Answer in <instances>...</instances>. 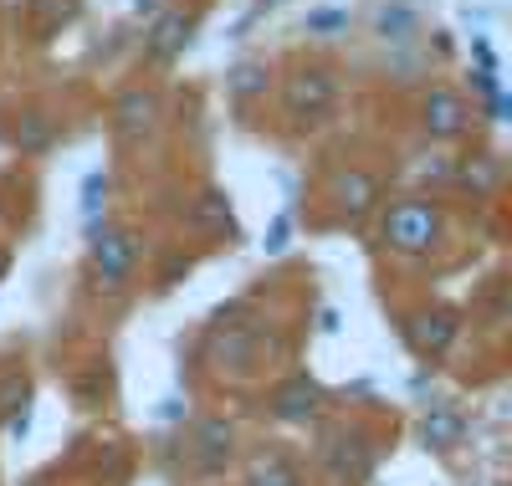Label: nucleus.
I'll use <instances>...</instances> for the list:
<instances>
[{
    "mask_svg": "<svg viewBox=\"0 0 512 486\" xmlns=\"http://www.w3.org/2000/svg\"><path fill=\"white\" fill-rule=\"evenodd\" d=\"M287 226H292V220L277 215V226H272V236H267V251H282V246H287Z\"/></svg>",
    "mask_w": 512,
    "mask_h": 486,
    "instance_id": "aec40b11",
    "label": "nucleus"
},
{
    "mask_svg": "<svg viewBox=\"0 0 512 486\" xmlns=\"http://www.w3.org/2000/svg\"><path fill=\"white\" fill-rule=\"evenodd\" d=\"M262 6H282V0H262Z\"/></svg>",
    "mask_w": 512,
    "mask_h": 486,
    "instance_id": "4be33fe9",
    "label": "nucleus"
},
{
    "mask_svg": "<svg viewBox=\"0 0 512 486\" xmlns=\"http://www.w3.org/2000/svg\"><path fill=\"white\" fill-rule=\"evenodd\" d=\"M190 31H195V21H190L185 11H164V16L154 21L149 41H144L149 62H175V57L190 47Z\"/></svg>",
    "mask_w": 512,
    "mask_h": 486,
    "instance_id": "20e7f679",
    "label": "nucleus"
},
{
    "mask_svg": "<svg viewBox=\"0 0 512 486\" xmlns=\"http://www.w3.org/2000/svg\"><path fill=\"white\" fill-rule=\"evenodd\" d=\"M374 26H379L384 41H410V31H415V11H410V6H384Z\"/></svg>",
    "mask_w": 512,
    "mask_h": 486,
    "instance_id": "2eb2a0df",
    "label": "nucleus"
},
{
    "mask_svg": "<svg viewBox=\"0 0 512 486\" xmlns=\"http://www.w3.org/2000/svg\"><path fill=\"white\" fill-rule=\"evenodd\" d=\"M103 195H108V180L103 174H88V185H82V215H98V205H103Z\"/></svg>",
    "mask_w": 512,
    "mask_h": 486,
    "instance_id": "a211bd4d",
    "label": "nucleus"
},
{
    "mask_svg": "<svg viewBox=\"0 0 512 486\" xmlns=\"http://www.w3.org/2000/svg\"><path fill=\"white\" fill-rule=\"evenodd\" d=\"M134 261H139V236L134 231H98L93 236V267H98V282L103 287H123L134 277Z\"/></svg>",
    "mask_w": 512,
    "mask_h": 486,
    "instance_id": "7ed1b4c3",
    "label": "nucleus"
},
{
    "mask_svg": "<svg viewBox=\"0 0 512 486\" xmlns=\"http://www.w3.org/2000/svg\"><path fill=\"white\" fill-rule=\"evenodd\" d=\"M251 486H303V481H297V471L287 466V461H262V466H256L251 471Z\"/></svg>",
    "mask_w": 512,
    "mask_h": 486,
    "instance_id": "dca6fc26",
    "label": "nucleus"
},
{
    "mask_svg": "<svg viewBox=\"0 0 512 486\" xmlns=\"http://www.w3.org/2000/svg\"><path fill=\"white\" fill-rule=\"evenodd\" d=\"M374 200H379V180H374V174H364V169L338 174V210H344V215H364V210H374Z\"/></svg>",
    "mask_w": 512,
    "mask_h": 486,
    "instance_id": "0eeeda50",
    "label": "nucleus"
},
{
    "mask_svg": "<svg viewBox=\"0 0 512 486\" xmlns=\"http://www.w3.org/2000/svg\"><path fill=\"white\" fill-rule=\"evenodd\" d=\"M451 338H456V323H451L446 313H436V318H415V328H410V343H415L420 353H446Z\"/></svg>",
    "mask_w": 512,
    "mask_h": 486,
    "instance_id": "9b49d317",
    "label": "nucleus"
},
{
    "mask_svg": "<svg viewBox=\"0 0 512 486\" xmlns=\"http://www.w3.org/2000/svg\"><path fill=\"white\" fill-rule=\"evenodd\" d=\"M154 113H159V98L144 93V87H128V93L118 98V108H113V123H118V134L139 139V134L154 128Z\"/></svg>",
    "mask_w": 512,
    "mask_h": 486,
    "instance_id": "423d86ee",
    "label": "nucleus"
},
{
    "mask_svg": "<svg viewBox=\"0 0 512 486\" xmlns=\"http://www.w3.org/2000/svg\"><path fill=\"white\" fill-rule=\"evenodd\" d=\"M226 87H231V98H256V93H267V67L262 62H241L231 77H226Z\"/></svg>",
    "mask_w": 512,
    "mask_h": 486,
    "instance_id": "4468645a",
    "label": "nucleus"
},
{
    "mask_svg": "<svg viewBox=\"0 0 512 486\" xmlns=\"http://www.w3.org/2000/svg\"><path fill=\"white\" fill-rule=\"evenodd\" d=\"M318 400H323V389H318V384H308V379H292V384L277 394L272 415H277V420H308V415L318 410Z\"/></svg>",
    "mask_w": 512,
    "mask_h": 486,
    "instance_id": "6e6552de",
    "label": "nucleus"
},
{
    "mask_svg": "<svg viewBox=\"0 0 512 486\" xmlns=\"http://www.w3.org/2000/svg\"><path fill=\"white\" fill-rule=\"evenodd\" d=\"M420 113H425V128H431L436 139H456V134H466V123H472V108H466L456 93H446V87H436Z\"/></svg>",
    "mask_w": 512,
    "mask_h": 486,
    "instance_id": "39448f33",
    "label": "nucleus"
},
{
    "mask_svg": "<svg viewBox=\"0 0 512 486\" xmlns=\"http://www.w3.org/2000/svg\"><path fill=\"white\" fill-rule=\"evenodd\" d=\"M195 451H200V466L216 471L226 456H231V425L226 420H205L200 435H195Z\"/></svg>",
    "mask_w": 512,
    "mask_h": 486,
    "instance_id": "9d476101",
    "label": "nucleus"
},
{
    "mask_svg": "<svg viewBox=\"0 0 512 486\" xmlns=\"http://www.w3.org/2000/svg\"><path fill=\"white\" fill-rule=\"evenodd\" d=\"M52 139H57V128H52L47 113H26V118L16 123V149H21V154H47Z\"/></svg>",
    "mask_w": 512,
    "mask_h": 486,
    "instance_id": "f8f14e48",
    "label": "nucleus"
},
{
    "mask_svg": "<svg viewBox=\"0 0 512 486\" xmlns=\"http://www.w3.org/2000/svg\"><path fill=\"white\" fill-rule=\"evenodd\" d=\"M190 215H195V226H205V231H231V200L221 190H205Z\"/></svg>",
    "mask_w": 512,
    "mask_h": 486,
    "instance_id": "ddd939ff",
    "label": "nucleus"
},
{
    "mask_svg": "<svg viewBox=\"0 0 512 486\" xmlns=\"http://www.w3.org/2000/svg\"><path fill=\"white\" fill-rule=\"evenodd\" d=\"M282 98H287V113L297 123H323L333 113V98H338V82L328 67H303V72H292L287 87H282Z\"/></svg>",
    "mask_w": 512,
    "mask_h": 486,
    "instance_id": "f03ea898",
    "label": "nucleus"
},
{
    "mask_svg": "<svg viewBox=\"0 0 512 486\" xmlns=\"http://www.w3.org/2000/svg\"><path fill=\"white\" fill-rule=\"evenodd\" d=\"M344 26H349L344 11H313V16H308V31H313V36H333V31H344Z\"/></svg>",
    "mask_w": 512,
    "mask_h": 486,
    "instance_id": "6ab92c4d",
    "label": "nucleus"
},
{
    "mask_svg": "<svg viewBox=\"0 0 512 486\" xmlns=\"http://www.w3.org/2000/svg\"><path fill=\"white\" fill-rule=\"evenodd\" d=\"M6 430H11V440H26V430H31V410H16Z\"/></svg>",
    "mask_w": 512,
    "mask_h": 486,
    "instance_id": "412c9836",
    "label": "nucleus"
},
{
    "mask_svg": "<svg viewBox=\"0 0 512 486\" xmlns=\"http://www.w3.org/2000/svg\"><path fill=\"white\" fill-rule=\"evenodd\" d=\"M21 400H26V379H21V374H11L6 384H0V415L11 420V415L21 410Z\"/></svg>",
    "mask_w": 512,
    "mask_h": 486,
    "instance_id": "f3484780",
    "label": "nucleus"
},
{
    "mask_svg": "<svg viewBox=\"0 0 512 486\" xmlns=\"http://www.w3.org/2000/svg\"><path fill=\"white\" fill-rule=\"evenodd\" d=\"M420 435H425V446H436V451H451L456 440L466 435V420H461V415H456L451 405H436L431 415H425Z\"/></svg>",
    "mask_w": 512,
    "mask_h": 486,
    "instance_id": "1a4fd4ad",
    "label": "nucleus"
},
{
    "mask_svg": "<svg viewBox=\"0 0 512 486\" xmlns=\"http://www.w3.org/2000/svg\"><path fill=\"white\" fill-rule=\"evenodd\" d=\"M436 236H441V210L431 200H400V205H390V215H384V241H390L395 251H405V256L431 251Z\"/></svg>",
    "mask_w": 512,
    "mask_h": 486,
    "instance_id": "f257e3e1",
    "label": "nucleus"
}]
</instances>
